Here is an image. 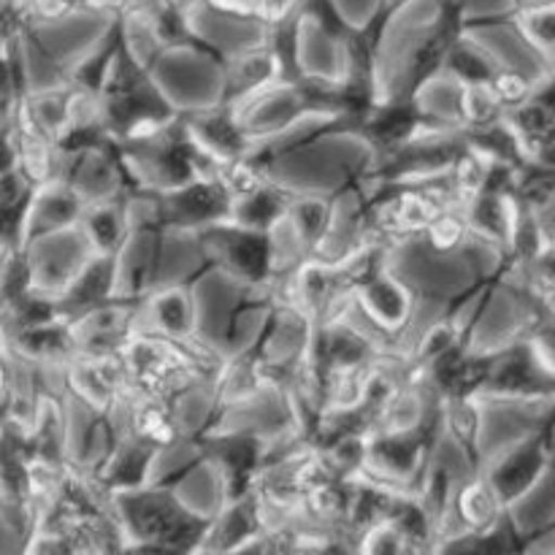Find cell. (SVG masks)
Listing matches in <instances>:
<instances>
[{
    "instance_id": "1",
    "label": "cell",
    "mask_w": 555,
    "mask_h": 555,
    "mask_svg": "<svg viewBox=\"0 0 555 555\" xmlns=\"http://www.w3.org/2000/svg\"><path fill=\"white\" fill-rule=\"evenodd\" d=\"M545 537H553L551 524L540 526V529H520L513 513H507L493 529L461 531V534L450 537L434 555H526Z\"/></svg>"
},
{
    "instance_id": "2",
    "label": "cell",
    "mask_w": 555,
    "mask_h": 555,
    "mask_svg": "<svg viewBox=\"0 0 555 555\" xmlns=\"http://www.w3.org/2000/svg\"><path fill=\"white\" fill-rule=\"evenodd\" d=\"M455 507H459L461 524H464V531H486L493 529L509 509H504V504L499 502V496L493 493V488L488 486V480L469 482L464 491L455 499Z\"/></svg>"
},
{
    "instance_id": "3",
    "label": "cell",
    "mask_w": 555,
    "mask_h": 555,
    "mask_svg": "<svg viewBox=\"0 0 555 555\" xmlns=\"http://www.w3.org/2000/svg\"><path fill=\"white\" fill-rule=\"evenodd\" d=\"M529 555H555V551H547V553H537V551H531Z\"/></svg>"
}]
</instances>
